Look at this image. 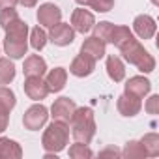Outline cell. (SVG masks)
<instances>
[{"label": "cell", "mask_w": 159, "mask_h": 159, "mask_svg": "<svg viewBox=\"0 0 159 159\" xmlns=\"http://www.w3.org/2000/svg\"><path fill=\"white\" fill-rule=\"evenodd\" d=\"M28 25L25 21L15 19L8 28H6V39H4V51L10 58L17 60L23 58L28 51Z\"/></svg>", "instance_id": "6da1fadb"}, {"label": "cell", "mask_w": 159, "mask_h": 159, "mask_svg": "<svg viewBox=\"0 0 159 159\" xmlns=\"http://www.w3.org/2000/svg\"><path fill=\"white\" fill-rule=\"evenodd\" d=\"M69 124H71V135L77 142L90 144V140L96 135V120H94V111L90 107H77Z\"/></svg>", "instance_id": "7a4b0ae2"}, {"label": "cell", "mask_w": 159, "mask_h": 159, "mask_svg": "<svg viewBox=\"0 0 159 159\" xmlns=\"http://www.w3.org/2000/svg\"><path fill=\"white\" fill-rule=\"evenodd\" d=\"M120 52H122V56L129 62V64H133L139 71H142V73H152L153 69H155V60H153V56L133 38L131 41H127L124 47H120Z\"/></svg>", "instance_id": "3957f363"}, {"label": "cell", "mask_w": 159, "mask_h": 159, "mask_svg": "<svg viewBox=\"0 0 159 159\" xmlns=\"http://www.w3.org/2000/svg\"><path fill=\"white\" fill-rule=\"evenodd\" d=\"M67 140H69V127H67V124L54 120L45 129V133L41 137V146L49 153H58V152H62L66 148Z\"/></svg>", "instance_id": "277c9868"}, {"label": "cell", "mask_w": 159, "mask_h": 159, "mask_svg": "<svg viewBox=\"0 0 159 159\" xmlns=\"http://www.w3.org/2000/svg\"><path fill=\"white\" fill-rule=\"evenodd\" d=\"M49 118V111L43 105H32L30 109H26L25 116H23V125L30 131H38L47 124Z\"/></svg>", "instance_id": "5b68a950"}, {"label": "cell", "mask_w": 159, "mask_h": 159, "mask_svg": "<svg viewBox=\"0 0 159 159\" xmlns=\"http://www.w3.org/2000/svg\"><path fill=\"white\" fill-rule=\"evenodd\" d=\"M75 109H77V105H75L73 99H69V98H58V99L52 103V107H51V116H52V120H56V122L69 124V122H71V116H73V112H75Z\"/></svg>", "instance_id": "8992f818"}, {"label": "cell", "mask_w": 159, "mask_h": 159, "mask_svg": "<svg viewBox=\"0 0 159 159\" xmlns=\"http://www.w3.org/2000/svg\"><path fill=\"white\" fill-rule=\"evenodd\" d=\"M49 39H51L54 45H58V47L71 45L73 39H75V30H73V26L67 25V23H56L54 26H51Z\"/></svg>", "instance_id": "52a82bcc"}, {"label": "cell", "mask_w": 159, "mask_h": 159, "mask_svg": "<svg viewBox=\"0 0 159 159\" xmlns=\"http://www.w3.org/2000/svg\"><path fill=\"white\" fill-rule=\"evenodd\" d=\"M60 21H62V10H60L56 4L45 2V4L39 6V10H38V23H39L41 26L51 28V26H54V25L60 23Z\"/></svg>", "instance_id": "ba28073f"}, {"label": "cell", "mask_w": 159, "mask_h": 159, "mask_svg": "<svg viewBox=\"0 0 159 159\" xmlns=\"http://www.w3.org/2000/svg\"><path fill=\"white\" fill-rule=\"evenodd\" d=\"M23 86H25V94L34 101H41V99H45L49 96V88H47V84H45V81L41 77H36V75L26 77Z\"/></svg>", "instance_id": "9c48e42d"}, {"label": "cell", "mask_w": 159, "mask_h": 159, "mask_svg": "<svg viewBox=\"0 0 159 159\" xmlns=\"http://www.w3.org/2000/svg\"><path fill=\"white\" fill-rule=\"evenodd\" d=\"M96 21H94V15L84 10V8H79L71 13V26L75 32H81V34H88L92 28H94Z\"/></svg>", "instance_id": "30bf717a"}, {"label": "cell", "mask_w": 159, "mask_h": 159, "mask_svg": "<svg viewBox=\"0 0 159 159\" xmlns=\"http://www.w3.org/2000/svg\"><path fill=\"white\" fill-rule=\"evenodd\" d=\"M94 69H96V60L86 56V54H83V52L79 56H75L71 66H69V71L75 77H88V75L94 73Z\"/></svg>", "instance_id": "8fae6325"}, {"label": "cell", "mask_w": 159, "mask_h": 159, "mask_svg": "<svg viewBox=\"0 0 159 159\" xmlns=\"http://www.w3.org/2000/svg\"><path fill=\"white\" fill-rule=\"evenodd\" d=\"M133 30L140 39H152L157 30V25L150 15H137L133 21Z\"/></svg>", "instance_id": "7c38bea8"}, {"label": "cell", "mask_w": 159, "mask_h": 159, "mask_svg": "<svg viewBox=\"0 0 159 159\" xmlns=\"http://www.w3.org/2000/svg\"><path fill=\"white\" fill-rule=\"evenodd\" d=\"M116 107H118V112H120L122 116H125V118H133V116H137V114L140 112L142 103H140V99L135 98V96L122 94V96L118 98V101H116Z\"/></svg>", "instance_id": "4fadbf2b"}, {"label": "cell", "mask_w": 159, "mask_h": 159, "mask_svg": "<svg viewBox=\"0 0 159 159\" xmlns=\"http://www.w3.org/2000/svg\"><path fill=\"white\" fill-rule=\"evenodd\" d=\"M105 49H107V43H103V41H101L99 38H96V36L86 38V39L83 41V45H81V52L86 54V56H90V58H94L96 62L105 56Z\"/></svg>", "instance_id": "5bb4252c"}, {"label": "cell", "mask_w": 159, "mask_h": 159, "mask_svg": "<svg viewBox=\"0 0 159 159\" xmlns=\"http://www.w3.org/2000/svg\"><path fill=\"white\" fill-rule=\"evenodd\" d=\"M150 90H152V83L148 81V79L140 77V75L131 77L129 81L125 83V94L135 96V98H139V99H142Z\"/></svg>", "instance_id": "9a60e30c"}, {"label": "cell", "mask_w": 159, "mask_h": 159, "mask_svg": "<svg viewBox=\"0 0 159 159\" xmlns=\"http://www.w3.org/2000/svg\"><path fill=\"white\" fill-rule=\"evenodd\" d=\"M45 71H47V64H45V60L41 58V56H38V54H30L26 60H25V64H23V73H25V77H43L45 75Z\"/></svg>", "instance_id": "2e32d148"}, {"label": "cell", "mask_w": 159, "mask_h": 159, "mask_svg": "<svg viewBox=\"0 0 159 159\" xmlns=\"http://www.w3.org/2000/svg\"><path fill=\"white\" fill-rule=\"evenodd\" d=\"M66 81H67V71L64 67H54L49 71V75L45 79V84H47L49 92H60L66 86Z\"/></svg>", "instance_id": "e0dca14e"}, {"label": "cell", "mask_w": 159, "mask_h": 159, "mask_svg": "<svg viewBox=\"0 0 159 159\" xmlns=\"http://www.w3.org/2000/svg\"><path fill=\"white\" fill-rule=\"evenodd\" d=\"M23 150L21 144L8 139V137H0V159H21Z\"/></svg>", "instance_id": "ac0fdd59"}, {"label": "cell", "mask_w": 159, "mask_h": 159, "mask_svg": "<svg viewBox=\"0 0 159 159\" xmlns=\"http://www.w3.org/2000/svg\"><path fill=\"white\" fill-rule=\"evenodd\" d=\"M107 73H109V77L112 79L114 83H120V81H124V77H125V66H124V62L118 58V56H109L107 58Z\"/></svg>", "instance_id": "d6986e66"}, {"label": "cell", "mask_w": 159, "mask_h": 159, "mask_svg": "<svg viewBox=\"0 0 159 159\" xmlns=\"http://www.w3.org/2000/svg\"><path fill=\"white\" fill-rule=\"evenodd\" d=\"M135 36H133V32L127 28V26H114L112 28V36H111V43L114 45V47H124L127 41H131Z\"/></svg>", "instance_id": "ffe728a7"}, {"label": "cell", "mask_w": 159, "mask_h": 159, "mask_svg": "<svg viewBox=\"0 0 159 159\" xmlns=\"http://www.w3.org/2000/svg\"><path fill=\"white\" fill-rule=\"evenodd\" d=\"M140 144H142L146 155H150V157H157L159 155V135L157 133H146L140 139Z\"/></svg>", "instance_id": "44dd1931"}, {"label": "cell", "mask_w": 159, "mask_h": 159, "mask_svg": "<svg viewBox=\"0 0 159 159\" xmlns=\"http://www.w3.org/2000/svg\"><path fill=\"white\" fill-rule=\"evenodd\" d=\"M15 79V66L10 58H0V84H10Z\"/></svg>", "instance_id": "7402d4cb"}, {"label": "cell", "mask_w": 159, "mask_h": 159, "mask_svg": "<svg viewBox=\"0 0 159 159\" xmlns=\"http://www.w3.org/2000/svg\"><path fill=\"white\" fill-rule=\"evenodd\" d=\"M122 155L127 157V159H140V157H146V152H144L140 140H129V142L125 144Z\"/></svg>", "instance_id": "603a6c76"}, {"label": "cell", "mask_w": 159, "mask_h": 159, "mask_svg": "<svg viewBox=\"0 0 159 159\" xmlns=\"http://www.w3.org/2000/svg\"><path fill=\"white\" fill-rule=\"evenodd\" d=\"M112 28H114V25L109 23V21H103V23H99V25H94V36L99 38L103 43H111Z\"/></svg>", "instance_id": "cb8c5ba5"}, {"label": "cell", "mask_w": 159, "mask_h": 159, "mask_svg": "<svg viewBox=\"0 0 159 159\" xmlns=\"http://www.w3.org/2000/svg\"><path fill=\"white\" fill-rule=\"evenodd\" d=\"M92 155H94V152L84 142H77V144L69 146V157L71 159H88Z\"/></svg>", "instance_id": "d4e9b609"}, {"label": "cell", "mask_w": 159, "mask_h": 159, "mask_svg": "<svg viewBox=\"0 0 159 159\" xmlns=\"http://www.w3.org/2000/svg\"><path fill=\"white\" fill-rule=\"evenodd\" d=\"M45 43H47V34L43 32V28H39V26L32 28V32H30V45H32V49L41 51L45 47Z\"/></svg>", "instance_id": "484cf974"}, {"label": "cell", "mask_w": 159, "mask_h": 159, "mask_svg": "<svg viewBox=\"0 0 159 159\" xmlns=\"http://www.w3.org/2000/svg\"><path fill=\"white\" fill-rule=\"evenodd\" d=\"M17 99H15V94L13 90L6 88V86H0V107H4L6 111H11L15 107Z\"/></svg>", "instance_id": "4316f807"}, {"label": "cell", "mask_w": 159, "mask_h": 159, "mask_svg": "<svg viewBox=\"0 0 159 159\" xmlns=\"http://www.w3.org/2000/svg\"><path fill=\"white\" fill-rule=\"evenodd\" d=\"M15 19H19L17 10H13V8H4V10H0V26H2L4 30H6Z\"/></svg>", "instance_id": "83f0119b"}, {"label": "cell", "mask_w": 159, "mask_h": 159, "mask_svg": "<svg viewBox=\"0 0 159 159\" xmlns=\"http://www.w3.org/2000/svg\"><path fill=\"white\" fill-rule=\"evenodd\" d=\"M86 6H90L98 13H107L114 8V0H88Z\"/></svg>", "instance_id": "f1b7e54d"}, {"label": "cell", "mask_w": 159, "mask_h": 159, "mask_svg": "<svg viewBox=\"0 0 159 159\" xmlns=\"http://www.w3.org/2000/svg\"><path fill=\"white\" fill-rule=\"evenodd\" d=\"M146 112L148 114H157L159 112V96H152L150 99H148V103H146Z\"/></svg>", "instance_id": "f546056e"}, {"label": "cell", "mask_w": 159, "mask_h": 159, "mask_svg": "<svg viewBox=\"0 0 159 159\" xmlns=\"http://www.w3.org/2000/svg\"><path fill=\"white\" fill-rule=\"evenodd\" d=\"M8 122H10V111L0 107V133H4L8 129Z\"/></svg>", "instance_id": "4dcf8cb0"}, {"label": "cell", "mask_w": 159, "mask_h": 159, "mask_svg": "<svg viewBox=\"0 0 159 159\" xmlns=\"http://www.w3.org/2000/svg\"><path fill=\"white\" fill-rule=\"evenodd\" d=\"M118 155H122V152L118 148H114V146H109L103 152H99V157H118Z\"/></svg>", "instance_id": "1f68e13d"}, {"label": "cell", "mask_w": 159, "mask_h": 159, "mask_svg": "<svg viewBox=\"0 0 159 159\" xmlns=\"http://www.w3.org/2000/svg\"><path fill=\"white\" fill-rule=\"evenodd\" d=\"M17 4V0H0V10H4V8H15Z\"/></svg>", "instance_id": "d6a6232c"}, {"label": "cell", "mask_w": 159, "mask_h": 159, "mask_svg": "<svg viewBox=\"0 0 159 159\" xmlns=\"http://www.w3.org/2000/svg\"><path fill=\"white\" fill-rule=\"evenodd\" d=\"M19 4H23L25 8H34L36 4H38V0H17Z\"/></svg>", "instance_id": "836d02e7"}, {"label": "cell", "mask_w": 159, "mask_h": 159, "mask_svg": "<svg viewBox=\"0 0 159 159\" xmlns=\"http://www.w3.org/2000/svg\"><path fill=\"white\" fill-rule=\"evenodd\" d=\"M75 2H77L79 6H86V4H88V0H75Z\"/></svg>", "instance_id": "e575fe53"}, {"label": "cell", "mask_w": 159, "mask_h": 159, "mask_svg": "<svg viewBox=\"0 0 159 159\" xmlns=\"http://www.w3.org/2000/svg\"><path fill=\"white\" fill-rule=\"evenodd\" d=\"M152 2H153V4H159V0H152Z\"/></svg>", "instance_id": "d590c367"}]
</instances>
